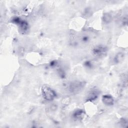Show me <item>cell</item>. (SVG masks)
I'll list each match as a JSON object with an SVG mask.
<instances>
[{
    "label": "cell",
    "instance_id": "7a4b0ae2",
    "mask_svg": "<svg viewBox=\"0 0 128 128\" xmlns=\"http://www.w3.org/2000/svg\"><path fill=\"white\" fill-rule=\"evenodd\" d=\"M84 84L80 81H74L70 83L68 86L69 92L73 94H78L84 88Z\"/></svg>",
    "mask_w": 128,
    "mask_h": 128
},
{
    "label": "cell",
    "instance_id": "5b68a950",
    "mask_svg": "<svg viewBox=\"0 0 128 128\" xmlns=\"http://www.w3.org/2000/svg\"><path fill=\"white\" fill-rule=\"evenodd\" d=\"M99 92L96 90H90L86 96V100L88 101L95 100L98 97Z\"/></svg>",
    "mask_w": 128,
    "mask_h": 128
},
{
    "label": "cell",
    "instance_id": "6da1fadb",
    "mask_svg": "<svg viewBox=\"0 0 128 128\" xmlns=\"http://www.w3.org/2000/svg\"><path fill=\"white\" fill-rule=\"evenodd\" d=\"M41 91L43 98L46 100H52L56 97V94L55 92L48 86H43Z\"/></svg>",
    "mask_w": 128,
    "mask_h": 128
},
{
    "label": "cell",
    "instance_id": "8fae6325",
    "mask_svg": "<svg viewBox=\"0 0 128 128\" xmlns=\"http://www.w3.org/2000/svg\"><path fill=\"white\" fill-rule=\"evenodd\" d=\"M120 124L122 126V127H126L127 126V120L124 119L123 120H120Z\"/></svg>",
    "mask_w": 128,
    "mask_h": 128
},
{
    "label": "cell",
    "instance_id": "ba28073f",
    "mask_svg": "<svg viewBox=\"0 0 128 128\" xmlns=\"http://www.w3.org/2000/svg\"><path fill=\"white\" fill-rule=\"evenodd\" d=\"M103 20L106 23H108L111 21L112 20V16L110 14L108 13H106L104 14L103 16Z\"/></svg>",
    "mask_w": 128,
    "mask_h": 128
},
{
    "label": "cell",
    "instance_id": "30bf717a",
    "mask_svg": "<svg viewBox=\"0 0 128 128\" xmlns=\"http://www.w3.org/2000/svg\"><path fill=\"white\" fill-rule=\"evenodd\" d=\"M50 110H51L52 111L54 112V111H56V110H57V108H58V106H57V104H52L50 106Z\"/></svg>",
    "mask_w": 128,
    "mask_h": 128
},
{
    "label": "cell",
    "instance_id": "52a82bcc",
    "mask_svg": "<svg viewBox=\"0 0 128 128\" xmlns=\"http://www.w3.org/2000/svg\"><path fill=\"white\" fill-rule=\"evenodd\" d=\"M124 59V54L122 52H120L116 55L114 58V61L116 64H118L122 62Z\"/></svg>",
    "mask_w": 128,
    "mask_h": 128
},
{
    "label": "cell",
    "instance_id": "9c48e42d",
    "mask_svg": "<svg viewBox=\"0 0 128 128\" xmlns=\"http://www.w3.org/2000/svg\"><path fill=\"white\" fill-rule=\"evenodd\" d=\"M70 102V98L68 97L64 98L62 100V104L64 105H68Z\"/></svg>",
    "mask_w": 128,
    "mask_h": 128
},
{
    "label": "cell",
    "instance_id": "3957f363",
    "mask_svg": "<svg viewBox=\"0 0 128 128\" xmlns=\"http://www.w3.org/2000/svg\"><path fill=\"white\" fill-rule=\"evenodd\" d=\"M106 48L102 46H97L92 50V53L98 56H100L104 55L106 53Z\"/></svg>",
    "mask_w": 128,
    "mask_h": 128
},
{
    "label": "cell",
    "instance_id": "8992f818",
    "mask_svg": "<svg viewBox=\"0 0 128 128\" xmlns=\"http://www.w3.org/2000/svg\"><path fill=\"white\" fill-rule=\"evenodd\" d=\"M84 112L82 110H78L74 112L72 114L73 118L77 120H82L84 116Z\"/></svg>",
    "mask_w": 128,
    "mask_h": 128
},
{
    "label": "cell",
    "instance_id": "277c9868",
    "mask_svg": "<svg viewBox=\"0 0 128 128\" xmlns=\"http://www.w3.org/2000/svg\"><path fill=\"white\" fill-rule=\"evenodd\" d=\"M102 102L106 106H112L114 103V100L112 96L110 94H104L102 97Z\"/></svg>",
    "mask_w": 128,
    "mask_h": 128
}]
</instances>
